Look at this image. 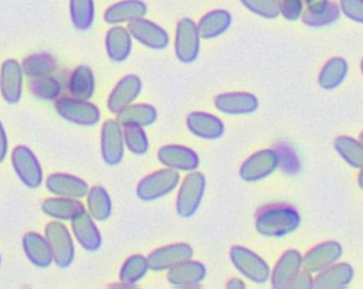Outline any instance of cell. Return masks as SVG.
Returning <instances> with one entry per match:
<instances>
[{"mask_svg":"<svg viewBox=\"0 0 363 289\" xmlns=\"http://www.w3.org/2000/svg\"><path fill=\"white\" fill-rule=\"evenodd\" d=\"M301 224L299 212L285 204H275L262 208L255 217V230L262 237L281 238L292 234Z\"/></svg>","mask_w":363,"mask_h":289,"instance_id":"1","label":"cell"},{"mask_svg":"<svg viewBox=\"0 0 363 289\" xmlns=\"http://www.w3.org/2000/svg\"><path fill=\"white\" fill-rule=\"evenodd\" d=\"M206 176L201 171H189L179 183L174 210L180 218H191L200 208L206 193Z\"/></svg>","mask_w":363,"mask_h":289,"instance_id":"2","label":"cell"},{"mask_svg":"<svg viewBox=\"0 0 363 289\" xmlns=\"http://www.w3.org/2000/svg\"><path fill=\"white\" fill-rule=\"evenodd\" d=\"M180 173L177 170L163 167L152 171L139 180L136 186V196L142 201H155L166 197L179 187Z\"/></svg>","mask_w":363,"mask_h":289,"instance_id":"3","label":"cell"},{"mask_svg":"<svg viewBox=\"0 0 363 289\" xmlns=\"http://www.w3.org/2000/svg\"><path fill=\"white\" fill-rule=\"evenodd\" d=\"M10 162L16 176L28 188H38L44 181V173L35 153L26 144H17L10 152Z\"/></svg>","mask_w":363,"mask_h":289,"instance_id":"4","label":"cell"},{"mask_svg":"<svg viewBox=\"0 0 363 289\" xmlns=\"http://www.w3.org/2000/svg\"><path fill=\"white\" fill-rule=\"evenodd\" d=\"M44 235L51 246L54 264L62 269L69 268L75 259V246L71 231L62 221L54 220L45 224Z\"/></svg>","mask_w":363,"mask_h":289,"instance_id":"5","label":"cell"},{"mask_svg":"<svg viewBox=\"0 0 363 289\" xmlns=\"http://www.w3.org/2000/svg\"><path fill=\"white\" fill-rule=\"evenodd\" d=\"M230 259L234 268L247 279L254 283L262 285L271 278V268L264 258H261L257 252L241 246L234 245L230 249Z\"/></svg>","mask_w":363,"mask_h":289,"instance_id":"6","label":"cell"},{"mask_svg":"<svg viewBox=\"0 0 363 289\" xmlns=\"http://www.w3.org/2000/svg\"><path fill=\"white\" fill-rule=\"evenodd\" d=\"M54 108L61 119L78 126H94L101 120V109L89 99L61 98Z\"/></svg>","mask_w":363,"mask_h":289,"instance_id":"7","label":"cell"},{"mask_svg":"<svg viewBox=\"0 0 363 289\" xmlns=\"http://www.w3.org/2000/svg\"><path fill=\"white\" fill-rule=\"evenodd\" d=\"M201 35L197 23L190 17H183L176 24L174 33V55L182 64H191L200 54Z\"/></svg>","mask_w":363,"mask_h":289,"instance_id":"8","label":"cell"},{"mask_svg":"<svg viewBox=\"0 0 363 289\" xmlns=\"http://www.w3.org/2000/svg\"><path fill=\"white\" fill-rule=\"evenodd\" d=\"M281 156L275 149H261L250 154L240 166L238 174L247 183L259 181L271 176L279 166Z\"/></svg>","mask_w":363,"mask_h":289,"instance_id":"9","label":"cell"},{"mask_svg":"<svg viewBox=\"0 0 363 289\" xmlns=\"http://www.w3.org/2000/svg\"><path fill=\"white\" fill-rule=\"evenodd\" d=\"M125 139L122 125L116 119H108L101 128V156L106 166H118L123 160Z\"/></svg>","mask_w":363,"mask_h":289,"instance_id":"10","label":"cell"},{"mask_svg":"<svg viewBox=\"0 0 363 289\" xmlns=\"http://www.w3.org/2000/svg\"><path fill=\"white\" fill-rule=\"evenodd\" d=\"M128 30L133 40L150 50L162 51L166 50L170 44V35L167 30L145 17L128 23Z\"/></svg>","mask_w":363,"mask_h":289,"instance_id":"11","label":"cell"},{"mask_svg":"<svg viewBox=\"0 0 363 289\" xmlns=\"http://www.w3.org/2000/svg\"><path fill=\"white\" fill-rule=\"evenodd\" d=\"M193 246L187 242H176L153 249L147 255L149 268L155 272L169 271L180 262L193 258Z\"/></svg>","mask_w":363,"mask_h":289,"instance_id":"12","label":"cell"},{"mask_svg":"<svg viewBox=\"0 0 363 289\" xmlns=\"http://www.w3.org/2000/svg\"><path fill=\"white\" fill-rule=\"evenodd\" d=\"M71 231L79 246L94 254L102 246V234L96 225V221L86 210H82L71 220Z\"/></svg>","mask_w":363,"mask_h":289,"instance_id":"13","label":"cell"},{"mask_svg":"<svg viewBox=\"0 0 363 289\" xmlns=\"http://www.w3.org/2000/svg\"><path fill=\"white\" fill-rule=\"evenodd\" d=\"M142 92V79L136 74L123 75L112 88L106 99V108L116 115L126 106L132 105Z\"/></svg>","mask_w":363,"mask_h":289,"instance_id":"14","label":"cell"},{"mask_svg":"<svg viewBox=\"0 0 363 289\" xmlns=\"http://www.w3.org/2000/svg\"><path fill=\"white\" fill-rule=\"evenodd\" d=\"M23 68L14 60H6L0 67V94L6 103L17 105L23 96Z\"/></svg>","mask_w":363,"mask_h":289,"instance_id":"15","label":"cell"},{"mask_svg":"<svg viewBox=\"0 0 363 289\" xmlns=\"http://www.w3.org/2000/svg\"><path fill=\"white\" fill-rule=\"evenodd\" d=\"M157 160L169 169L177 171H193L200 164L199 154L183 144H164L157 150Z\"/></svg>","mask_w":363,"mask_h":289,"instance_id":"16","label":"cell"},{"mask_svg":"<svg viewBox=\"0 0 363 289\" xmlns=\"http://www.w3.org/2000/svg\"><path fill=\"white\" fill-rule=\"evenodd\" d=\"M342 254L343 248L337 241H323L302 255V268L311 273H318L337 262Z\"/></svg>","mask_w":363,"mask_h":289,"instance_id":"17","label":"cell"},{"mask_svg":"<svg viewBox=\"0 0 363 289\" xmlns=\"http://www.w3.org/2000/svg\"><path fill=\"white\" fill-rule=\"evenodd\" d=\"M214 108L225 115H250L258 109V98L251 92H221L213 99Z\"/></svg>","mask_w":363,"mask_h":289,"instance_id":"18","label":"cell"},{"mask_svg":"<svg viewBox=\"0 0 363 289\" xmlns=\"http://www.w3.org/2000/svg\"><path fill=\"white\" fill-rule=\"evenodd\" d=\"M45 188L52 196H61V197H69V198H82L86 197L89 184L74 174L69 173H61L55 171L45 177L44 180Z\"/></svg>","mask_w":363,"mask_h":289,"instance_id":"19","label":"cell"},{"mask_svg":"<svg viewBox=\"0 0 363 289\" xmlns=\"http://www.w3.org/2000/svg\"><path fill=\"white\" fill-rule=\"evenodd\" d=\"M302 268V254L298 249H286L271 271V286L274 289L291 288Z\"/></svg>","mask_w":363,"mask_h":289,"instance_id":"20","label":"cell"},{"mask_svg":"<svg viewBox=\"0 0 363 289\" xmlns=\"http://www.w3.org/2000/svg\"><path fill=\"white\" fill-rule=\"evenodd\" d=\"M187 130L203 140H217L225 132L224 122L208 112L194 110L186 116Z\"/></svg>","mask_w":363,"mask_h":289,"instance_id":"21","label":"cell"},{"mask_svg":"<svg viewBox=\"0 0 363 289\" xmlns=\"http://www.w3.org/2000/svg\"><path fill=\"white\" fill-rule=\"evenodd\" d=\"M21 246L27 261L35 268L45 269L54 264L52 251L45 235L35 231L24 232L21 238Z\"/></svg>","mask_w":363,"mask_h":289,"instance_id":"22","label":"cell"},{"mask_svg":"<svg viewBox=\"0 0 363 289\" xmlns=\"http://www.w3.org/2000/svg\"><path fill=\"white\" fill-rule=\"evenodd\" d=\"M207 275V268L200 261L187 259L170 268L166 275V280L174 288H196Z\"/></svg>","mask_w":363,"mask_h":289,"instance_id":"23","label":"cell"},{"mask_svg":"<svg viewBox=\"0 0 363 289\" xmlns=\"http://www.w3.org/2000/svg\"><path fill=\"white\" fill-rule=\"evenodd\" d=\"M133 47V38L128 27L112 26L105 34V52L112 62H125Z\"/></svg>","mask_w":363,"mask_h":289,"instance_id":"24","label":"cell"},{"mask_svg":"<svg viewBox=\"0 0 363 289\" xmlns=\"http://www.w3.org/2000/svg\"><path fill=\"white\" fill-rule=\"evenodd\" d=\"M354 278V269L347 262H335L313 278V288L318 289H343Z\"/></svg>","mask_w":363,"mask_h":289,"instance_id":"25","label":"cell"},{"mask_svg":"<svg viewBox=\"0 0 363 289\" xmlns=\"http://www.w3.org/2000/svg\"><path fill=\"white\" fill-rule=\"evenodd\" d=\"M146 13L147 6L143 0H121L106 7L104 11V21L109 26H118L142 18Z\"/></svg>","mask_w":363,"mask_h":289,"instance_id":"26","label":"cell"},{"mask_svg":"<svg viewBox=\"0 0 363 289\" xmlns=\"http://www.w3.org/2000/svg\"><path fill=\"white\" fill-rule=\"evenodd\" d=\"M82 210H85V205L79 198L52 196L44 198L41 203V211L47 217L58 221H71Z\"/></svg>","mask_w":363,"mask_h":289,"instance_id":"27","label":"cell"},{"mask_svg":"<svg viewBox=\"0 0 363 289\" xmlns=\"http://www.w3.org/2000/svg\"><path fill=\"white\" fill-rule=\"evenodd\" d=\"M233 23L231 13L224 8H214L207 11L197 23L199 33L203 40H213L224 34Z\"/></svg>","mask_w":363,"mask_h":289,"instance_id":"28","label":"cell"},{"mask_svg":"<svg viewBox=\"0 0 363 289\" xmlns=\"http://www.w3.org/2000/svg\"><path fill=\"white\" fill-rule=\"evenodd\" d=\"M347 71H349L347 61L343 57H333L323 64L318 75V84L322 89H326V91L336 89L343 84L347 75Z\"/></svg>","mask_w":363,"mask_h":289,"instance_id":"29","label":"cell"},{"mask_svg":"<svg viewBox=\"0 0 363 289\" xmlns=\"http://www.w3.org/2000/svg\"><path fill=\"white\" fill-rule=\"evenodd\" d=\"M86 211L96 222H104L112 215V200L102 186H92L86 194Z\"/></svg>","mask_w":363,"mask_h":289,"instance_id":"30","label":"cell"},{"mask_svg":"<svg viewBox=\"0 0 363 289\" xmlns=\"http://www.w3.org/2000/svg\"><path fill=\"white\" fill-rule=\"evenodd\" d=\"M68 91L71 96L91 99L95 92V75L91 67L78 65L69 75Z\"/></svg>","mask_w":363,"mask_h":289,"instance_id":"31","label":"cell"},{"mask_svg":"<svg viewBox=\"0 0 363 289\" xmlns=\"http://www.w3.org/2000/svg\"><path fill=\"white\" fill-rule=\"evenodd\" d=\"M157 119V109L150 103H132L116 113V120L121 125L133 123L139 126H150Z\"/></svg>","mask_w":363,"mask_h":289,"instance_id":"32","label":"cell"},{"mask_svg":"<svg viewBox=\"0 0 363 289\" xmlns=\"http://www.w3.org/2000/svg\"><path fill=\"white\" fill-rule=\"evenodd\" d=\"M337 17H339V7L330 0L322 6L305 8L301 16L302 23L312 28L330 26L337 20Z\"/></svg>","mask_w":363,"mask_h":289,"instance_id":"33","label":"cell"},{"mask_svg":"<svg viewBox=\"0 0 363 289\" xmlns=\"http://www.w3.org/2000/svg\"><path fill=\"white\" fill-rule=\"evenodd\" d=\"M336 153L354 169H360L363 166V144L359 139L352 136H337L333 142Z\"/></svg>","mask_w":363,"mask_h":289,"instance_id":"34","label":"cell"},{"mask_svg":"<svg viewBox=\"0 0 363 289\" xmlns=\"http://www.w3.org/2000/svg\"><path fill=\"white\" fill-rule=\"evenodd\" d=\"M149 269L150 268H149L147 256L140 254H133L123 261L119 269V280L135 286L147 275Z\"/></svg>","mask_w":363,"mask_h":289,"instance_id":"35","label":"cell"},{"mask_svg":"<svg viewBox=\"0 0 363 289\" xmlns=\"http://www.w3.org/2000/svg\"><path fill=\"white\" fill-rule=\"evenodd\" d=\"M69 18L78 31H88L95 20L94 0H69Z\"/></svg>","mask_w":363,"mask_h":289,"instance_id":"36","label":"cell"},{"mask_svg":"<svg viewBox=\"0 0 363 289\" xmlns=\"http://www.w3.org/2000/svg\"><path fill=\"white\" fill-rule=\"evenodd\" d=\"M123 129V139L126 149L136 156H143L149 150V137L143 126L125 123L122 125Z\"/></svg>","mask_w":363,"mask_h":289,"instance_id":"37","label":"cell"},{"mask_svg":"<svg viewBox=\"0 0 363 289\" xmlns=\"http://www.w3.org/2000/svg\"><path fill=\"white\" fill-rule=\"evenodd\" d=\"M55 67H57L55 60L50 54H45V52L33 54L21 62L24 75H27L30 78L48 75L55 69Z\"/></svg>","mask_w":363,"mask_h":289,"instance_id":"38","label":"cell"},{"mask_svg":"<svg viewBox=\"0 0 363 289\" xmlns=\"http://www.w3.org/2000/svg\"><path fill=\"white\" fill-rule=\"evenodd\" d=\"M30 89L33 95L43 101H54L61 94V84L51 74L31 78Z\"/></svg>","mask_w":363,"mask_h":289,"instance_id":"39","label":"cell"},{"mask_svg":"<svg viewBox=\"0 0 363 289\" xmlns=\"http://www.w3.org/2000/svg\"><path fill=\"white\" fill-rule=\"evenodd\" d=\"M240 3L255 16L262 18H275L279 16L277 0H240Z\"/></svg>","mask_w":363,"mask_h":289,"instance_id":"40","label":"cell"},{"mask_svg":"<svg viewBox=\"0 0 363 289\" xmlns=\"http://www.w3.org/2000/svg\"><path fill=\"white\" fill-rule=\"evenodd\" d=\"M279 14L288 20V21H295L302 16V7L303 1L302 0H277Z\"/></svg>","mask_w":363,"mask_h":289,"instance_id":"41","label":"cell"},{"mask_svg":"<svg viewBox=\"0 0 363 289\" xmlns=\"http://www.w3.org/2000/svg\"><path fill=\"white\" fill-rule=\"evenodd\" d=\"M339 7L345 17L363 24V0H340Z\"/></svg>","mask_w":363,"mask_h":289,"instance_id":"42","label":"cell"},{"mask_svg":"<svg viewBox=\"0 0 363 289\" xmlns=\"http://www.w3.org/2000/svg\"><path fill=\"white\" fill-rule=\"evenodd\" d=\"M291 288H313V278H312L311 272L306 269H303L302 272L299 271V273L294 279Z\"/></svg>","mask_w":363,"mask_h":289,"instance_id":"43","label":"cell"},{"mask_svg":"<svg viewBox=\"0 0 363 289\" xmlns=\"http://www.w3.org/2000/svg\"><path fill=\"white\" fill-rule=\"evenodd\" d=\"M7 153H9V139H7L6 129L0 120V164L6 160Z\"/></svg>","mask_w":363,"mask_h":289,"instance_id":"44","label":"cell"},{"mask_svg":"<svg viewBox=\"0 0 363 289\" xmlns=\"http://www.w3.org/2000/svg\"><path fill=\"white\" fill-rule=\"evenodd\" d=\"M225 288H227V289H245L247 285H245V282H244L242 279H240V278H231V279L227 280Z\"/></svg>","mask_w":363,"mask_h":289,"instance_id":"45","label":"cell"},{"mask_svg":"<svg viewBox=\"0 0 363 289\" xmlns=\"http://www.w3.org/2000/svg\"><path fill=\"white\" fill-rule=\"evenodd\" d=\"M303 4L306 6V8H312V7H318V6H322L325 3H328L329 0H302Z\"/></svg>","mask_w":363,"mask_h":289,"instance_id":"46","label":"cell"},{"mask_svg":"<svg viewBox=\"0 0 363 289\" xmlns=\"http://www.w3.org/2000/svg\"><path fill=\"white\" fill-rule=\"evenodd\" d=\"M357 184L360 188H363V166L360 167V171H359V176H357Z\"/></svg>","mask_w":363,"mask_h":289,"instance_id":"47","label":"cell"},{"mask_svg":"<svg viewBox=\"0 0 363 289\" xmlns=\"http://www.w3.org/2000/svg\"><path fill=\"white\" fill-rule=\"evenodd\" d=\"M359 140H360V142H362V144H363V132L359 135Z\"/></svg>","mask_w":363,"mask_h":289,"instance_id":"48","label":"cell"},{"mask_svg":"<svg viewBox=\"0 0 363 289\" xmlns=\"http://www.w3.org/2000/svg\"><path fill=\"white\" fill-rule=\"evenodd\" d=\"M360 71H362V74H363V60H362V62H360Z\"/></svg>","mask_w":363,"mask_h":289,"instance_id":"49","label":"cell"},{"mask_svg":"<svg viewBox=\"0 0 363 289\" xmlns=\"http://www.w3.org/2000/svg\"><path fill=\"white\" fill-rule=\"evenodd\" d=\"M0 266H1V254H0Z\"/></svg>","mask_w":363,"mask_h":289,"instance_id":"50","label":"cell"}]
</instances>
